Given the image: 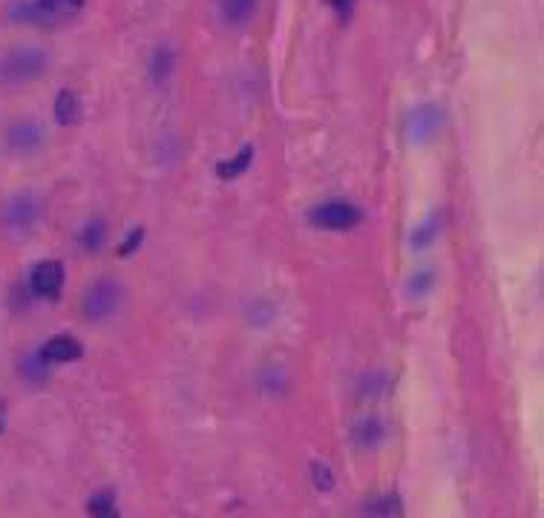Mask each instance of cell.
<instances>
[{
    "label": "cell",
    "mask_w": 544,
    "mask_h": 518,
    "mask_svg": "<svg viewBox=\"0 0 544 518\" xmlns=\"http://www.w3.org/2000/svg\"><path fill=\"white\" fill-rule=\"evenodd\" d=\"M49 66V56L38 47H18L6 52L0 58V81L9 87L18 84H30V81H38L40 75L47 73Z\"/></svg>",
    "instance_id": "6da1fadb"
},
{
    "label": "cell",
    "mask_w": 544,
    "mask_h": 518,
    "mask_svg": "<svg viewBox=\"0 0 544 518\" xmlns=\"http://www.w3.org/2000/svg\"><path fill=\"white\" fill-rule=\"evenodd\" d=\"M81 9H84V0H23L12 9V15H15V21L52 30V26H61L81 15Z\"/></svg>",
    "instance_id": "7a4b0ae2"
},
{
    "label": "cell",
    "mask_w": 544,
    "mask_h": 518,
    "mask_svg": "<svg viewBox=\"0 0 544 518\" xmlns=\"http://www.w3.org/2000/svg\"><path fill=\"white\" fill-rule=\"evenodd\" d=\"M446 125V113L444 107L438 104H420V107H412L410 116H406V139L412 144H429L432 139H438V133L444 130Z\"/></svg>",
    "instance_id": "3957f363"
},
{
    "label": "cell",
    "mask_w": 544,
    "mask_h": 518,
    "mask_svg": "<svg viewBox=\"0 0 544 518\" xmlns=\"http://www.w3.org/2000/svg\"><path fill=\"white\" fill-rule=\"evenodd\" d=\"M363 213L358 204H351L346 199H329L317 204V208H311L308 213V222L315 228H325V230H349L360 225Z\"/></svg>",
    "instance_id": "277c9868"
},
{
    "label": "cell",
    "mask_w": 544,
    "mask_h": 518,
    "mask_svg": "<svg viewBox=\"0 0 544 518\" xmlns=\"http://www.w3.org/2000/svg\"><path fill=\"white\" fill-rule=\"evenodd\" d=\"M121 303H125V289H121V285L113 282V280H99L84 294V306H81V308H84L87 320L101 323L107 317H113L116 311L121 308Z\"/></svg>",
    "instance_id": "5b68a950"
},
{
    "label": "cell",
    "mask_w": 544,
    "mask_h": 518,
    "mask_svg": "<svg viewBox=\"0 0 544 518\" xmlns=\"http://www.w3.org/2000/svg\"><path fill=\"white\" fill-rule=\"evenodd\" d=\"M30 285L38 297H58L61 285H64V265L58 259H44L32 268Z\"/></svg>",
    "instance_id": "8992f818"
},
{
    "label": "cell",
    "mask_w": 544,
    "mask_h": 518,
    "mask_svg": "<svg viewBox=\"0 0 544 518\" xmlns=\"http://www.w3.org/2000/svg\"><path fill=\"white\" fill-rule=\"evenodd\" d=\"M40 216V202L26 194V196H15L6 204V225L12 230H32V225Z\"/></svg>",
    "instance_id": "52a82bcc"
},
{
    "label": "cell",
    "mask_w": 544,
    "mask_h": 518,
    "mask_svg": "<svg viewBox=\"0 0 544 518\" xmlns=\"http://www.w3.org/2000/svg\"><path fill=\"white\" fill-rule=\"evenodd\" d=\"M81 354H84V346H81L75 337L58 334V337H52L44 349H40V360H44V363H73V360L81 358Z\"/></svg>",
    "instance_id": "ba28073f"
},
{
    "label": "cell",
    "mask_w": 544,
    "mask_h": 518,
    "mask_svg": "<svg viewBox=\"0 0 544 518\" xmlns=\"http://www.w3.org/2000/svg\"><path fill=\"white\" fill-rule=\"evenodd\" d=\"M40 142H44V133H40L35 121H18V125H12L6 130V144L9 150H15V153H32Z\"/></svg>",
    "instance_id": "9c48e42d"
},
{
    "label": "cell",
    "mask_w": 544,
    "mask_h": 518,
    "mask_svg": "<svg viewBox=\"0 0 544 518\" xmlns=\"http://www.w3.org/2000/svg\"><path fill=\"white\" fill-rule=\"evenodd\" d=\"M176 73V52L170 44H159L151 56V81L156 87L170 84V78Z\"/></svg>",
    "instance_id": "30bf717a"
},
{
    "label": "cell",
    "mask_w": 544,
    "mask_h": 518,
    "mask_svg": "<svg viewBox=\"0 0 544 518\" xmlns=\"http://www.w3.org/2000/svg\"><path fill=\"white\" fill-rule=\"evenodd\" d=\"M256 6H260V0H220V15L228 26H248L256 15Z\"/></svg>",
    "instance_id": "8fae6325"
},
{
    "label": "cell",
    "mask_w": 544,
    "mask_h": 518,
    "mask_svg": "<svg viewBox=\"0 0 544 518\" xmlns=\"http://www.w3.org/2000/svg\"><path fill=\"white\" fill-rule=\"evenodd\" d=\"M251 161H254V147H251V144H245L234 159L220 161V165H216V176H220V179H225V182L239 179V176L251 168Z\"/></svg>",
    "instance_id": "7c38bea8"
},
{
    "label": "cell",
    "mask_w": 544,
    "mask_h": 518,
    "mask_svg": "<svg viewBox=\"0 0 544 518\" xmlns=\"http://www.w3.org/2000/svg\"><path fill=\"white\" fill-rule=\"evenodd\" d=\"M81 118V101L73 90H61L58 99H56V121L61 127H70V125H78Z\"/></svg>",
    "instance_id": "4fadbf2b"
},
{
    "label": "cell",
    "mask_w": 544,
    "mask_h": 518,
    "mask_svg": "<svg viewBox=\"0 0 544 518\" xmlns=\"http://www.w3.org/2000/svg\"><path fill=\"white\" fill-rule=\"evenodd\" d=\"M438 234H441V216L432 213L429 220H424L420 225H415V230L410 234V242H412L415 251H424V248H429L435 239H438Z\"/></svg>",
    "instance_id": "5bb4252c"
},
{
    "label": "cell",
    "mask_w": 544,
    "mask_h": 518,
    "mask_svg": "<svg viewBox=\"0 0 544 518\" xmlns=\"http://www.w3.org/2000/svg\"><path fill=\"white\" fill-rule=\"evenodd\" d=\"M384 435H386V429H384V424H380L377 418H363L360 424L355 427V441L363 449L377 446L380 441H384Z\"/></svg>",
    "instance_id": "9a60e30c"
},
{
    "label": "cell",
    "mask_w": 544,
    "mask_h": 518,
    "mask_svg": "<svg viewBox=\"0 0 544 518\" xmlns=\"http://www.w3.org/2000/svg\"><path fill=\"white\" fill-rule=\"evenodd\" d=\"M401 498L398 496H384V498H375L363 507V518H401Z\"/></svg>",
    "instance_id": "2e32d148"
},
{
    "label": "cell",
    "mask_w": 544,
    "mask_h": 518,
    "mask_svg": "<svg viewBox=\"0 0 544 518\" xmlns=\"http://www.w3.org/2000/svg\"><path fill=\"white\" fill-rule=\"evenodd\" d=\"M87 510L92 518H118V507H116V496L110 489H101V493L90 496Z\"/></svg>",
    "instance_id": "e0dca14e"
},
{
    "label": "cell",
    "mask_w": 544,
    "mask_h": 518,
    "mask_svg": "<svg viewBox=\"0 0 544 518\" xmlns=\"http://www.w3.org/2000/svg\"><path fill=\"white\" fill-rule=\"evenodd\" d=\"M81 245H84L87 251H101L104 248V242H107V225L101 222V220H90L87 225H84V230H81Z\"/></svg>",
    "instance_id": "ac0fdd59"
},
{
    "label": "cell",
    "mask_w": 544,
    "mask_h": 518,
    "mask_svg": "<svg viewBox=\"0 0 544 518\" xmlns=\"http://www.w3.org/2000/svg\"><path fill=\"white\" fill-rule=\"evenodd\" d=\"M432 285H435V271L432 268H420V271H415V277L410 280V291L418 294V297H424V294L432 291Z\"/></svg>",
    "instance_id": "d6986e66"
},
{
    "label": "cell",
    "mask_w": 544,
    "mask_h": 518,
    "mask_svg": "<svg viewBox=\"0 0 544 518\" xmlns=\"http://www.w3.org/2000/svg\"><path fill=\"white\" fill-rule=\"evenodd\" d=\"M311 475H315V487L317 489H332L334 487V475L329 470V463L315 461V463H311Z\"/></svg>",
    "instance_id": "ffe728a7"
},
{
    "label": "cell",
    "mask_w": 544,
    "mask_h": 518,
    "mask_svg": "<svg viewBox=\"0 0 544 518\" xmlns=\"http://www.w3.org/2000/svg\"><path fill=\"white\" fill-rule=\"evenodd\" d=\"M142 239H144V228L139 225V228H133L130 230V234H127V239L125 242H121V248H118V254L121 256H130L135 248H139V245H142Z\"/></svg>",
    "instance_id": "44dd1931"
},
{
    "label": "cell",
    "mask_w": 544,
    "mask_h": 518,
    "mask_svg": "<svg viewBox=\"0 0 544 518\" xmlns=\"http://www.w3.org/2000/svg\"><path fill=\"white\" fill-rule=\"evenodd\" d=\"M386 386H389V380H386L384 375H372V377H366V384H363V394H369V398H375V394L386 392Z\"/></svg>",
    "instance_id": "7402d4cb"
},
{
    "label": "cell",
    "mask_w": 544,
    "mask_h": 518,
    "mask_svg": "<svg viewBox=\"0 0 544 518\" xmlns=\"http://www.w3.org/2000/svg\"><path fill=\"white\" fill-rule=\"evenodd\" d=\"M355 4L358 0H329V6L337 12L340 21H349L351 15H355Z\"/></svg>",
    "instance_id": "603a6c76"
}]
</instances>
